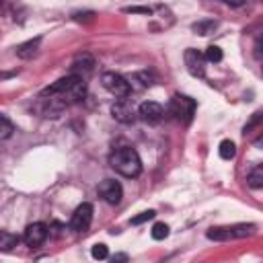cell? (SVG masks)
<instances>
[{
    "label": "cell",
    "instance_id": "cell-30",
    "mask_svg": "<svg viewBox=\"0 0 263 263\" xmlns=\"http://www.w3.org/2000/svg\"><path fill=\"white\" fill-rule=\"evenodd\" d=\"M261 74H263V66H261Z\"/></svg>",
    "mask_w": 263,
    "mask_h": 263
},
{
    "label": "cell",
    "instance_id": "cell-2",
    "mask_svg": "<svg viewBox=\"0 0 263 263\" xmlns=\"http://www.w3.org/2000/svg\"><path fill=\"white\" fill-rule=\"evenodd\" d=\"M168 111L175 119L189 123L193 119V113H195V101L191 97H185V95H175L168 103Z\"/></svg>",
    "mask_w": 263,
    "mask_h": 263
},
{
    "label": "cell",
    "instance_id": "cell-28",
    "mask_svg": "<svg viewBox=\"0 0 263 263\" xmlns=\"http://www.w3.org/2000/svg\"><path fill=\"white\" fill-rule=\"evenodd\" d=\"M253 144H255V148H259V150H263V134H261V136H259V138H257V140H255Z\"/></svg>",
    "mask_w": 263,
    "mask_h": 263
},
{
    "label": "cell",
    "instance_id": "cell-18",
    "mask_svg": "<svg viewBox=\"0 0 263 263\" xmlns=\"http://www.w3.org/2000/svg\"><path fill=\"white\" fill-rule=\"evenodd\" d=\"M12 132H14L12 121H10L6 115H2V117H0V138H2V140H8V138L12 136Z\"/></svg>",
    "mask_w": 263,
    "mask_h": 263
},
{
    "label": "cell",
    "instance_id": "cell-13",
    "mask_svg": "<svg viewBox=\"0 0 263 263\" xmlns=\"http://www.w3.org/2000/svg\"><path fill=\"white\" fill-rule=\"evenodd\" d=\"M208 238L210 240H228V238H234L232 236V226H228V228H210L208 230Z\"/></svg>",
    "mask_w": 263,
    "mask_h": 263
},
{
    "label": "cell",
    "instance_id": "cell-7",
    "mask_svg": "<svg viewBox=\"0 0 263 263\" xmlns=\"http://www.w3.org/2000/svg\"><path fill=\"white\" fill-rule=\"evenodd\" d=\"M111 115H113L119 123H134V121H136V111H134L132 103L125 101V99H119V101H115V103L111 105Z\"/></svg>",
    "mask_w": 263,
    "mask_h": 263
},
{
    "label": "cell",
    "instance_id": "cell-14",
    "mask_svg": "<svg viewBox=\"0 0 263 263\" xmlns=\"http://www.w3.org/2000/svg\"><path fill=\"white\" fill-rule=\"evenodd\" d=\"M218 27V23L216 21H199V23H193V31L195 33H199V35H210V33H214V29Z\"/></svg>",
    "mask_w": 263,
    "mask_h": 263
},
{
    "label": "cell",
    "instance_id": "cell-17",
    "mask_svg": "<svg viewBox=\"0 0 263 263\" xmlns=\"http://www.w3.org/2000/svg\"><path fill=\"white\" fill-rule=\"evenodd\" d=\"M150 234H152L154 240H164V238L168 236V224H164V222H156V224L152 226Z\"/></svg>",
    "mask_w": 263,
    "mask_h": 263
},
{
    "label": "cell",
    "instance_id": "cell-25",
    "mask_svg": "<svg viewBox=\"0 0 263 263\" xmlns=\"http://www.w3.org/2000/svg\"><path fill=\"white\" fill-rule=\"evenodd\" d=\"M134 78H138V80H142V86H152V76L148 74V72H138Z\"/></svg>",
    "mask_w": 263,
    "mask_h": 263
},
{
    "label": "cell",
    "instance_id": "cell-22",
    "mask_svg": "<svg viewBox=\"0 0 263 263\" xmlns=\"http://www.w3.org/2000/svg\"><path fill=\"white\" fill-rule=\"evenodd\" d=\"M205 60H208V62H220V60H222V49H220L218 45H210V47L205 49Z\"/></svg>",
    "mask_w": 263,
    "mask_h": 263
},
{
    "label": "cell",
    "instance_id": "cell-16",
    "mask_svg": "<svg viewBox=\"0 0 263 263\" xmlns=\"http://www.w3.org/2000/svg\"><path fill=\"white\" fill-rule=\"evenodd\" d=\"M255 232V224H236L232 226V236L234 238H245V236H251Z\"/></svg>",
    "mask_w": 263,
    "mask_h": 263
},
{
    "label": "cell",
    "instance_id": "cell-9",
    "mask_svg": "<svg viewBox=\"0 0 263 263\" xmlns=\"http://www.w3.org/2000/svg\"><path fill=\"white\" fill-rule=\"evenodd\" d=\"M185 66L193 76H203L205 74V55L199 53L197 49H187L185 51Z\"/></svg>",
    "mask_w": 263,
    "mask_h": 263
},
{
    "label": "cell",
    "instance_id": "cell-1",
    "mask_svg": "<svg viewBox=\"0 0 263 263\" xmlns=\"http://www.w3.org/2000/svg\"><path fill=\"white\" fill-rule=\"evenodd\" d=\"M109 164L123 177H138L142 173V160L134 148H119L109 156Z\"/></svg>",
    "mask_w": 263,
    "mask_h": 263
},
{
    "label": "cell",
    "instance_id": "cell-27",
    "mask_svg": "<svg viewBox=\"0 0 263 263\" xmlns=\"http://www.w3.org/2000/svg\"><path fill=\"white\" fill-rule=\"evenodd\" d=\"M224 4H228V6H242L245 4V0H222Z\"/></svg>",
    "mask_w": 263,
    "mask_h": 263
},
{
    "label": "cell",
    "instance_id": "cell-26",
    "mask_svg": "<svg viewBox=\"0 0 263 263\" xmlns=\"http://www.w3.org/2000/svg\"><path fill=\"white\" fill-rule=\"evenodd\" d=\"M125 12H136V14H150V8L146 6H125Z\"/></svg>",
    "mask_w": 263,
    "mask_h": 263
},
{
    "label": "cell",
    "instance_id": "cell-21",
    "mask_svg": "<svg viewBox=\"0 0 263 263\" xmlns=\"http://www.w3.org/2000/svg\"><path fill=\"white\" fill-rule=\"evenodd\" d=\"M90 255L95 257V259H107L109 257V249H107V245H103V242H97L95 247H92V251H90Z\"/></svg>",
    "mask_w": 263,
    "mask_h": 263
},
{
    "label": "cell",
    "instance_id": "cell-5",
    "mask_svg": "<svg viewBox=\"0 0 263 263\" xmlns=\"http://www.w3.org/2000/svg\"><path fill=\"white\" fill-rule=\"evenodd\" d=\"M90 222H92V205L84 201V203H80V205L74 210L72 220H70V228H72L74 232H84V230L90 226Z\"/></svg>",
    "mask_w": 263,
    "mask_h": 263
},
{
    "label": "cell",
    "instance_id": "cell-23",
    "mask_svg": "<svg viewBox=\"0 0 263 263\" xmlns=\"http://www.w3.org/2000/svg\"><path fill=\"white\" fill-rule=\"evenodd\" d=\"M261 121H263V109H259V111H255V113L251 115V119H249V121H247V125H245V134H247V132H251V129H253L255 125H259Z\"/></svg>",
    "mask_w": 263,
    "mask_h": 263
},
{
    "label": "cell",
    "instance_id": "cell-19",
    "mask_svg": "<svg viewBox=\"0 0 263 263\" xmlns=\"http://www.w3.org/2000/svg\"><path fill=\"white\" fill-rule=\"evenodd\" d=\"M92 66H95V60L88 55V53H82V55H78L76 60H74V68H84L86 72H90L92 70Z\"/></svg>",
    "mask_w": 263,
    "mask_h": 263
},
{
    "label": "cell",
    "instance_id": "cell-10",
    "mask_svg": "<svg viewBox=\"0 0 263 263\" xmlns=\"http://www.w3.org/2000/svg\"><path fill=\"white\" fill-rule=\"evenodd\" d=\"M39 43H41V39H39V37H35V39H31V41H27V43L18 45V47H16V55H18V58H23V60L33 58V55L37 53V49H39Z\"/></svg>",
    "mask_w": 263,
    "mask_h": 263
},
{
    "label": "cell",
    "instance_id": "cell-29",
    "mask_svg": "<svg viewBox=\"0 0 263 263\" xmlns=\"http://www.w3.org/2000/svg\"><path fill=\"white\" fill-rule=\"evenodd\" d=\"M113 261H127V255H115Z\"/></svg>",
    "mask_w": 263,
    "mask_h": 263
},
{
    "label": "cell",
    "instance_id": "cell-4",
    "mask_svg": "<svg viewBox=\"0 0 263 263\" xmlns=\"http://www.w3.org/2000/svg\"><path fill=\"white\" fill-rule=\"evenodd\" d=\"M97 193H99V197H101L103 201H107V203H111V205H117V203L121 201L123 189H121L119 181H115V179H105V181L99 183Z\"/></svg>",
    "mask_w": 263,
    "mask_h": 263
},
{
    "label": "cell",
    "instance_id": "cell-20",
    "mask_svg": "<svg viewBox=\"0 0 263 263\" xmlns=\"http://www.w3.org/2000/svg\"><path fill=\"white\" fill-rule=\"evenodd\" d=\"M156 216V212L154 210H146V212H140L138 216H134L132 220H129V224H134V226H138V224H144V222H148V220H152Z\"/></svg>",
    "mask_w": 263,
    "mask_h": 263
},
{
    "label": "cell",
    "instance_id": "cell-12",
    "mask_svg": "<svg viewBox=\"0 0 263 263\" xmlns=\"http://www.w3.org/2000/svg\"><path fill=\"white\" fill-rule=\"evenodd\" d=\"M218 152H220V158H224V160H232V158L236 156V146H234L232 140H222Z\"/></svg>",
    "mask_w": 263,
    "mask_h": 263
},
{
    "label": "cell",
    "instance_id": "cell-15",
    "mask_svg": "<svg viewBox=\"0 0 263 263\" xmlns=\"http://www.w3.org/2000/svg\"><path fill=\"white\" fill-rule=\"evenodd\" d=\"M16 245H18V236H16V234H10V232H6V230L0 234V249H2V251H10V249L16 247Z\"/></svg>",
    "mask_w": 263,
    "mask_h": 263
},
{
    "label": "cell",
    "instance_id": "cell-3",
    "mask_svg": "<svg viewBox=\"0 0 263 263\" xmlns=\"http://www.w3.org/2000/svg\"><path fill=\"white\" fill-rule=\"evenodd\" d=\"M101 82H103V86H105L111 95H115V97H119V99H125V97L132 92V84H129L121 74H117V72H105V74L101 76Z\"/></svg>",
    "mask_w": 263,
    "mask_h": 263
},
{
    "label": "cell",
    "instance_id": "cell-8",
    "mask_svg": "<svg viewBox=\"0 0 263 263\" xmlns=\"http://www.w3.org/2000/svg\"><path fill=\"white\" fill-rule=\"evenodd\" d=\"M138 115L148 121V123H158L162 117H164V109L160 103L156 101H144L140 107H138Z\"/></svg>",
    "mask_w": 263,
    "mask_h": 263
},
{
    "label": "cell",
    "instance_id": "cell-11",
    "mask_svg": "<svg viewBox=\"0 0 263 263\" xmlns=\"http://www.w3.org/2000/svg\"><path fill=\"white\" fill-rule=\"evenodd\" d=\"M247 183H249L251 189H263V164H257V166L249 173Z\"/></svg>",
    "mask_w": 263,
    "mask_h": 263
},
{
    "label": "cell",
    "instance_id": "cell-24",
    "mask_svg": "<svg viewBox=\"0 0 263 263\" xmlns=\"http://www.w3.org/2000/svg\"><path fill=\"white\" fill-rule=\"evenodd\" d=\"M253 53H255V58H259V60H263V33H259L257 35V39H255V45H253Z\"/></svg>",
    "mask_w": 263,
    "mask_h": 263
},
{
    "label": "cell",
    "instance_id": "cell-6",
    "mask_svg": "<svg viewBox=\"0 0 263 263\" xmlns=\"http://www.w3.org/2000/svg\"><path fill=\"white\" fill-rule=\"evenodd\" d=\"M47 232H49V230H47V226H45L43 222H33V224H29V226L25 228L23 240H25L27 247H39V245L45 242Z\"/></svg>",
    "mask_w": 263,
    "mask_h": 263
}]
</instances>
